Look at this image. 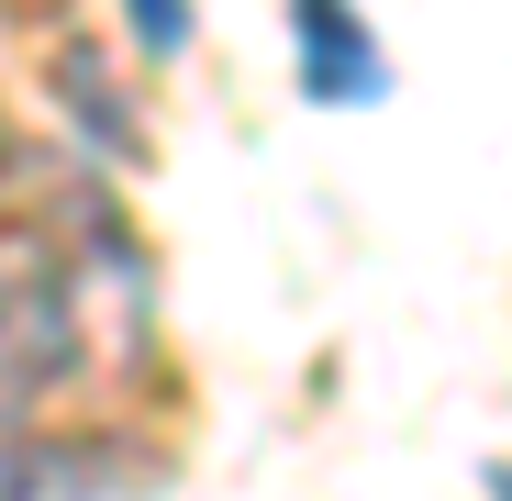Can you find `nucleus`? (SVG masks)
Returning <instances> with one entry per match:
<instances>
[{
    "instance_id": "f257e3e1",
    "label": "nucleus",
    "mask_w": 512,
    "mask_h": 501,
    "mask_svg": "<svg viewBox=\"0 0 512 501\" xmlns=\"http://www.w3.org/2000/svg\"><path fill=\"white\" fill-rule=\"evenodd\" d=\"M90 368V279L56 234L0 223V424Z\"/></svg>"
},
{
    "instance_id": "f03ea898",
    "label": "nucleus",
    "mask_w": 512,
    "mask_h": 501,
    "mask_svg": "<svg viewBox=\"0 0 512 501\" xmlns=\"http://www.w3.org/2000/svg\"><path fill=\"white\" fill-rule=\"evenodd\" d=\"M145 446H101V435H0V501H134L156 490V468H134Z\"/></svg>"
},
{
    "instance_id": "7ed1b4c3",
    "label": "nucleus",
    "mask_w": 512,
    "mask_h": 501,
    "mask_svg": "<svg viewBox=\"0 0 512 501\" xmlns=\"http://www.w3.org/2000/svg\"><path fill=\"white\" fill-rule=\"evenodd\" d=\"M290 67H301V101H323V112L390 101V45L346 12V0H301L290 12Z\"/></svg>"
},
{
    "instance_id": "20e7f679",
    "label": "nucleus",
    "mask_w": 512,
    "mask_h": 501,
    "mask_svg": "<svg viewBox=\"0 0 512 501\" xmlns=\"http://www.w3.org/2000/svg\"><path fill=\"white\" fill-rule=\"evenodd\" d=\"M56 78H67V90H78V123H90L101 145H123V156H145V134H134V112H123V101L101 90V56H90V45H67V56H56Z\"/></svg>"
},
{
    "instance_id": "39448f33",
    "label": "nucleus",
    "mask_w": 512,
    "mask_h": 501,
    "mask_svg": "<svg viewBox=\"0 0 512 501\" xmlns=\"http://www.w3.org/2000/svg\"><path fill=\"white\" fill-rule=\"evenodd\" d=\"M134 34H145L156 56H179V45H190V12H179V0H145V12H134Z\"/></svg>"
},
{
    "instance_id": "423d86ee",
    "label": "nucleus",
    "mask_w": 512,
    "mask_h": 501,
    "mask_svg": "<svg viewBox=\"0 0 512 501\" xmlns=\"http://www.w3.org/2000/svg\"><path fill=\"white\" fill-rule=\"evenodd\" d=\"M479 490H490V501H512V457H479Z\"/></svg>"
}]
</instances>
